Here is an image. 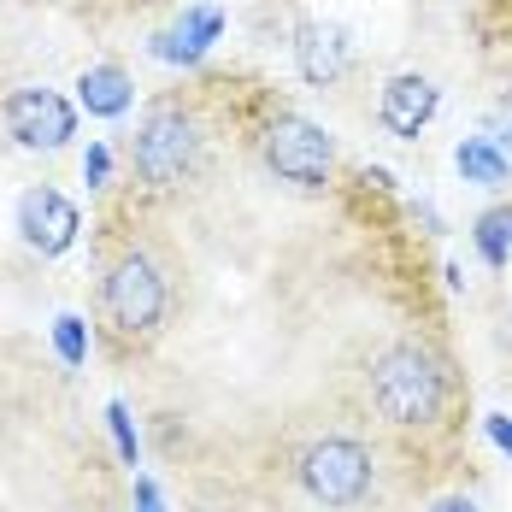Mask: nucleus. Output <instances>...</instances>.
I'll return each instance as SVG.
<instances>
[{
  "instance_id": "obj_1",
  "label": "nucleus",
  "mask_w": 512,
  "mask_h": 512,
  "mask_svg": "<svg viewBox=\"0 0 512 512\" xmlns=\"http://www.w3.org/2000/svg\"><path fill=\"white\" fill-rule=\"evenodd\" d=\"M442 395H448L442 365L418 342H395V348H383L371 359V401H377V412L389 424H407V430L412 424H436Z\"/></svg>"
},
{
  "instance_id": "obj_2",
  "label": "nucleus",
  "mask_w": 512,
  "mask_h": 512,
  "mask_svg": "<svg viewBox=\"0 0 512 512\" xmlns=\"http://www.w3.org/2000/svg\"><path fill=\"white\" fill-rule=\"evenodd\" d=\"M101 312L118 336H154L165 318V277L154 271V259L124 254L101 283Z\"/></svg>"
},
{
  "instance_id": "obj_3",
  "label": "nucleus",
  "mask_w": 512,
  "mask_h": 512,
  "mask_svg": "<svg viewBox=\"0 0 512 512\" xmlns=\"http://www.w3.org/2000/svg\"><path fill=\"white\" fill-rule=\"evenodd\" d=\"M371 477H377L371 454L359 442H348V436L312 442L307 460H301V483H307V495L318 507H359L371 495Z\"/></svg>"
},
{
  "instance_id": "obj_4",
  "label": "nucleus",
  "mask_w": 512,
  "mask_h": 512,
  "mask_svg": "<svg viewBox=\"0 0 512 512\" xmlns=\"http://www.w3.org/2000/svg\"><path fill=\"white\" fill-rule=\"evenodd\" d=\"M189 165H195V118L177 101L148 106V118L136 130V171H142V183L171 189Z\"/></svg>"
},
{
  "instance_id": "obj_5",
  "label": "nucleus",
  "mask_w": 512,
  "mask_h": 512,
  "mask_svg": "<svg viewBox=\"0 0 512 512\" xmlns=\"http://www.w3.org/2000/svg\"><path fill=\"white\" fill-rule=\"evenodd\" d=\"M330 159H336V148L312 118H277L265 130V165L295 189H318L330 177Z\"/></svg>"
},
{
  "instance_id": "obj_6",
  "label": "nucleus",
  "mask_w": 512,
  "mask_h": 512,
  "mask_svg": "<svg viewBox=\"0 0 512 512\" xmlns=\"http://www.w3.org/2000/svg\"><path fill=\"white\" fill-rule=\"evenodd\" d=\"M6 130L18 136V148H48L53 154V148L71 142L77 118H71L65 95H53V89H18L6 101Z\"/></svg>"
},
{
  "instance_id": "obj_7",
  "label": "nucleus",
  "mask_w": 512,
  "mask_h": 512,
  "mask_svg": "<svg viewBox=\"0 0 512 512\" xmlns=\"http://www.w3.org/2000/svg\"><path fill=\"white\" fill-rule=\"evenodd\" d=\"M18 230H24V242H30L36 254L53 259L77 242V206L65 201L59 189H24V201H18Z\"/></svg>"
},
{
  "instance_id": "obj_8",
  "label": "nucleus",
  "mask_w": 512,
  "mask_h": 512,
  "mask_svg": "<svg viewBox=\"0 0 512 512\" xmlns=\"http://www.w3.org/2000/svg\"><path fill=\"white\" fill-rule=\"evenodd\" d=\"M436 106H442V95H436V83L430 77H389V89H383V106H377V118L401 136V142H412L430 118H436Z\"/></svg>"
},
{
  "instance_id": "obj_9",
  "label": "nucleus",
  "mask_w": 512,
  "mask_h": 512,
  "mask_svg": "<svg viewBox=\"0 0 512 512\" xmlns=\"http://www.w3.org/2000/svg\"><path fill=\"white\" fill-rule=\"evenodd\" d=\"M295 59H301V77L307 83H336L342 65H348V30L342 24H301V42H295Z\"/></svg>"
},
{
  "instance_id": "obj_10",
  "label": "nucleus",
  "mask_w": 512,
  "mask_h": 512,
  "mask_svg": "<svg viewBox=\"0 0 512 512\" xmlns=\"http://www.w3.org/2000/svg\"><path fill=\"white\" fill-rule=\"evenodd\" d=\"M77 89H83V106L101 112V118H118V112L130 106V77H124L118 65H89V71L77 77Z\"/></svg>"
},
{
  "instance_id": "obj_11",
  "label": "nucleus",
  "mask_w": 512,
  "mask_h": 512,
  "mask_svg": "<svg viewBox=\"0 0 512 512\" xmlns=\"http://www.w3.org/2000/svg\"><path fill=\"white\" fill-rule=\"evenodd\" d=\"M212 36H218V12L201 6V12H189V24H177V30L159 42V53H165V59H201Z\"/></svg>"
},
{
  "instance_id": "obj_12",
  "label": "nucleus",
  "mask_w": 512,
  "mask_h": 512,
  "mask_svg": "<svg viewBox=\"0 0 512 512\" xmlns=\"http://www.w3.org/2000/svg\"><path fill=\"white\" fill-rule=\"evenodd\" d=\"M460 171L465 177H471V183H489V189H495V183H507L512 177V165H507V154H501V148H495V142H483V136H471V142H460Z\"/></svg>"
},
{
  "instance_id": "obj_13",
  "label": "nucleus",
  "mask_w": 512,
  "mask_h": 512,
  "mask_svg": "<svg viewBox=\"0 0 512 512\" xmlns=\"http://www.w3.org/2000/svg\"><path fill=\"white\" fill-rule=\"evenodd\" d=\"M477 254L489 259V265H507V254H512V206H495V212L477 218Z\"/></svg>"
},
{
  "instance_id": "obj_14",
  "label": "nucleus",
  "mask_w": 512,
  "mask_h": 512,
  "mask_svg": "<svg viewBox=\"0 0 512 512\" xmlns=\"http://www.w3.org/2000/svg\"><path fill=\"white\" fill-rule=\"evenodd\" d=\"M53 348H59V359H65V365H83V354H89V336H83V318H71V312H65V318L53 324Z\"/></svg>"
},
{
  "instance_id": "obj_15",
  "label": "nucleus",
  "mask_w": 512,
  "mask_h": 512,
  "mask_svg": "<svg viewBox=\"0 0 512 512\" xmlns=\"http://www.w3.org/2000/svg\"><path fill=\"white\" fill-rule=\"evenodd\" d=\"M106 418H112V436H118V448H124V460L136 465V430H130V418H124V407H106Z\"/></svg>"
},
{
  "instance_id": "obj_16",
  "label": "nucleus",
  "mask_w": 512,
  "mask_h": 512,
  "mask_svg": "<svg viewBox=\"0 0 512 512\" xmlns=\"http://www.w3.org/2000/svg\"><path fill=\"white\" fill-rule=\"evenodd\" d=\"M136 512H165V507H159V489L148 483V477L136 483Z\"/></svg>"
},
{
  "instance_id": "obj_17",
  "label": "nucleus",
  "mask_w": 512,
  "mask_h": 512,
  "mask_svg": "<svg viewBox=\"0 0 512 512\" xmlns=\"http://www.w3.org/2000/svg\"><path fill=\"white\" fill-rule=\"evenodd\" d=\"M83 171H89V183H101V177H106V148H89V159H83Z\"/></svg>"
},
{
  "instance_id": "obj_18",
  "label": "nucleus",
  "mask_w": 512,
  "mask_h": 512,
  "mask_svg": "<svg viewBox=\"0 0 512 512\" xmlns=\"http://www.w3.org/2000/svg\"><path fill=\"white\" fill-rule=\"evenodd\" d=\"M489 436H495V442L512 454V424H507V418H489Z\"/></svg>"
},
{
  "instance_id": "obj_19",
  "label": "nucleus",
  "mask_w": 512,
  "mask_h": 512,
  "mask_svg": "<svg viewBox=\"0 0 512 512\" xmlns=\"http://www.w3.org/2000/svg\"><path fill=\"white\" fill-rule=\"evenodd\" d=\"M436 512H477V507H465V501H448V507H436Z\"/></svg>"
},
{
  "instance_id": "obj_20",
  "label": "nucleus",
  "mask_w": 512,
  "mask_h": 512,
  "mask_svg": "<svg viewBox=\"0 0 512 512\" xmlns=\"http://www.w3.org/2000/svg\"><path fill=\"white\" fill-rule=\"evenodd\" d=\"M501 142H512V136H501Z\"/></svg>"
}]
</instances>
